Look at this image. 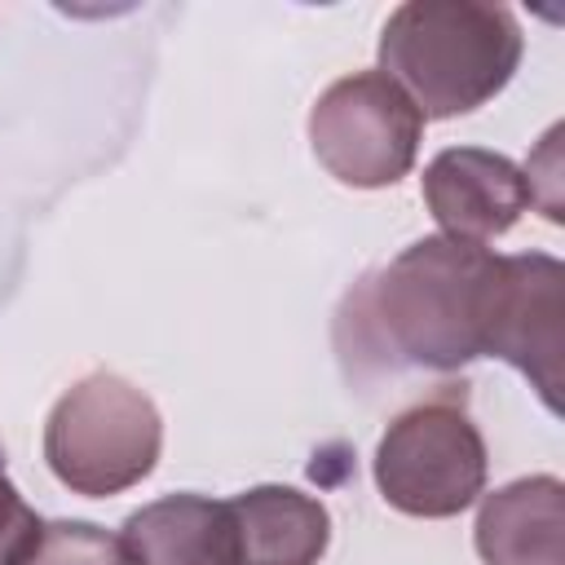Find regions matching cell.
<instances>
[{"label":"cell","instance_id":"obj_12","mask_svg":"<svg viewBox=\"0 0 565 565\" xmlns=\"http://www.w3.org/2000/svg\"><path fill=\"white\" fill-rule=\"evenodd\" d=\"M40 516L35 508L22 499V490L9 481L4 472V450H0V565H22V556L35 547L40 539Z\"/></svg>","mask_w":565,"mask_h":565},{"label":"cell","instance_id":"obj_4","mask_svg":"<svg viewBox=\"0 0 565 565\" xmlns=\"http://www.w3.org/2000/svg\"><path fill=\"white\" fill-rule=\"evenodd\" d=\"M486 468L481 428L450 397L402 411L375 446V486L406 516H459L481 499Z\"/></svg>","mask_w":565,"mask_h":565},{"label":"cell","instance_id":"obj_3","mask_svg":"<svg viewBox=\"0 0 565 565\" xmlns=\"http://www.w3.org/2000/svg\"><path fill=\"white\" fill-rule=\"evenodd\" d=\"M163 419L154 402L115 371H93L71 384L44 419V463L88 499L119 494L154 472Z\"/></svg>","mask_w":565,"mask_h":565},{"label":"cell","instance_id":"obj_10","mask_svg":"<svg viewBox=\"0 0 565 565\" xmlns=\"http://www.w3.org/2000/svg\"><path fill=\"white\" fill-rule=\"evenodd\" d=\"M119 547L124 565H234L230 512L203 494H163L137 508Z\"/></svg>","mask_w":565,"mask_h":565},{"label":"cell","instance_id":"obj_1","mask_svg":"<svg viewBox=\"0 0 565 565\" xmlns=\"http://www.w3.org/2000/svg\"><path fill=\"white\" fill-rule=\"evenodd\" d=\"M490 260L481 243L428 234L344 300L340 327L353 322L358 349L380 362L459 371L481 358L477 305Z\"/></svg>","mask_w":565,"mask_h":565},{"label":"cell","instance_id":"obj_6","mask_svg":"<svg viewBox=\"0 0 565 565\" xmlns=\"http://www.w3.org/2000/svg\"><path fill=\"white\" fill-rule=\"evenodd\" d=\"M477 349L516 366L547 411H561L565 265L547 252L494 256L477 305Z\"/></svg>","mask_w":565,"mask_h":565},{"label":"cell","instance_id":"obj_8","mask_svg":"<svg viewBox=\"0 0 565 565\" xmlns=\"http://www.w3.org/2000/svg\"><path fill=\"white\" fill-rule=\"evenodd\" d=\"M477 556L486 565H565V486L552 472L508 481L477 508Z\"/></svg>","mask_w":565,"mask_h":565},{"label":"cell","instance_id":"obj_7","mask_svg":"<svg viewBox=\"0 0 565 565\" xmlns=\"http://www.w3.org/2000/svg\"><path fill=\"white\" fill-rule=\"evenodd\" d=\"M424 203L446 238L459 243H490L508 234L521 212L534 203L525 172L494 150L481 146H450L424 168Z\"/></svg>","mask_w":565,"mask_h":565},{"label":"cell","instance_id":"obj_9","mask_svg":"<svg viewBox=\"0 0 565 565\" xmlns=\"http://www.w3.org/2000/svg\"><path fill=\"white\" fill-rule=\"evenodd\" d=\"M225 512L234 565H318L331 543L327 508L296 486H252Z\"/></svg>","mask_w":565,"mask_h":565},{"label":"cell","instance_id":"obj_2","mask_svg":"<svg viewBox=\"0 0 565 565\" xmlns=\"http://www.w3.org/2000/svg\"><path fill=\"white\" fill-rule=\"evenodd\" d=\"M521 26L490 0H406L380 31L388 75L424 119H455L508 88L521 66Z\"/></svg>","mask_w":565,"mask_h":565},{"label":"cell","instance_id":"obj_11","mask_svg":"<svg viewBox=\"0 0 565 565\" xmlns=\"http://www.w3.org/2000/svg\"><path fill=\"white\" fill-rule=\"evenodd\" d=\"M22 565H124V547L93 521H44Z\"/></svg>","mask_w":565,"mask_h":565},{"label":"cell","instance_id":"obj_5","mask_svg":"<svg viewBox=\"0 0 565 565\" xmlns=\"http://www.w3.org/2000/svg\"><path fill=\"white\" fill-rule=\"evenodd\" d=\"M424 115L380 71L335 79L309 110V146L318 163L353 190L397 185L419 154Z\"/></svg>","mask_w":565,"mask_h":565}]
</instances>
